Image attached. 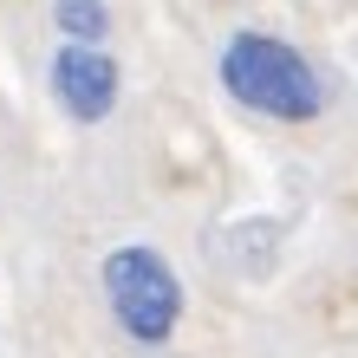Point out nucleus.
Wrapping results in <instances>:
<instances>
[{"mask_svg":"<svg viewBox=\"0 0 358 358\" xmlns=\"http://www.w3.org/2000/svg\"><path fill=\"white\" fill-rule=\"evenodd\" d=\"M222 92L241 104V111H255V117H273V124H313L332 104L326 92V72L313 66V59L293 46V39L280 33H261V27H241V33H228V46H222Z\"/></svg>","mask_w":358,"mask_h":358,"instance_id":"obj_1","label":"nucleus"},{"mask_svg":"<svg viewBox=\"0 0 358 358\" xmlns=\"http://www.w3.org/2000/svg\"><path fill=\"white\" fill-rule=\"evenodd\" d=\"M98 287H104V306H111V320H117V332L131 345L157 352V345L176 339V326H182V280H176V267L163 261L157 248H143V241L111 248L104 267H98Z\"/></svg>","mask_w":358,"mask_h":358,"instance_id":"obj_2","label":"nucleus"},{"mask_svg":"<svg viewBox=\"0 0 358 358\" xmlns=\"http://www.w3.org/2000/svg\"><path fill=\"white\" fill-rule=\"evenodd\" d=\"M46 85H52V104L72 124H104L117 111L124 72H117V59L104 46H59L52 66H46Z\"/></svg>","mask_w":358,"mask_h":358,"instance_id":"obj_3","label":"nucleus"},{"mask_svg":"<svg viewBox=\"0 0 358 358\" xmlns=\"http://www.w3.org/2000/svg\"><path fill=\"white\" fill-rule=\"evenodd\" d=\"M280 248H287V228L273 215H241V222H215L202 235V255L241 273V280H267L273 267H280Z\"/></svg>","mask_w":358,"mask_h":358,"instance_id":"obj_4","label":"nucleus"},{"mask_svg":"<svg viewBox=\"0 0 358 358\" xmlns=\"http://www.w3.org/2000/svg\"><path fill=\"white\" fill-rule=\"evenodd\" d=\"M52 27L66 33V46H104L111 7L104 0H52Z\"/></svg>","mask_w":358,"mask_h":358,"instance_id":"obj_5","label":"nucleus"}]
</instances>
